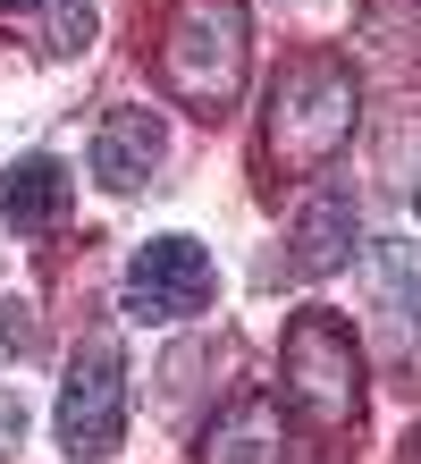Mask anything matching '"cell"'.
Returning <instances> with one entry per match:
<instances>
[{
	"label": "cell",
	"mask_w": 421,
	"mask_h": 464,
	"mask_svg": "<svg viewBox=\"0 0 421 464\" xmlns=\"http://www.w3.org/2000/svg\"><path fill=\"white\" fill-rule=\"evenodd\" d=\"M160 160H168V119L152 111V102H119V111L93 127V178L110 186V195H135Z\"/></svg>",
	"instance_id": "6"
},
{
	"label": "cell",
	"mask_w": 421,
	"mask_h": 464,
	"mask_svg": "<svg viewBox=\"0 0 421 464\" xmlns=\"http://www.w3.org/2000/svg\"><path fill=\"white\" fill-rule=\"evenodd\" d=\"M371 295H379V346L413 363L421 354V245H379L371 254Z\"/></svg>",
	"instance_id": "8"
},
{
	"label": "cell",
	"mask_w": 421,
	"mask_h": 464,
	"mask_svg": "<svg viewBox=\"0 0 421 464\" xmlns=\"http://www.w3.org/2000/svg\"><path fill=\"white\" fill-rule=\"evenodd\" d=\"M354 119H362L354 68L329 60V51H295L270 76V102H262V160L278 178H312L354 144Z\"/></svg>",
	"instance_id": "1"
},
{
	"label": "cell",
	"mask_w": 421,
	"mask_h": 464,
	"mask_svg": "<svg viewBox=\"0 0 421 464\" xmlns=\"http://www.w3.org/2000/svg\"><path fill=\"white\" fill-rule=\"evenodd\" d=\"M43 9V0H0V17H34Z\"/></svg>",
	"instance_id": "14"
},
{
	"label": "cell",
	"mask_w": 421,
	"mask_h": 464,
	"mask_svg": "<svg viewBox=\"0 0 421 464\" xmlns=\"http://www.w3.org/2000/svg\"><path fill=\"white\" fill-rule=\"evenodd\" d=\"M413 211H421V186H413Z\"/></svg>",
	"instance_id": "16"
},
{
	"label": "cell",
	"mask_w": 421,
	"mask_h": 464,
	"mask_svg": "<svg viewBox=\"0 0 421 464\" xmlns=\"http://www.w3.org/2000/svg\"><path fill=\"white\" fill-rule=\"evenodd\" d=\"M278 380H287V405L303 414L312 440H346L362 422V354H354V330L337 321L329 304H303L287 321V346H278Z\"/></svg>",
	"instance_id": "3"
},
{
	"label": "cell",
	"mask_w": 421,
	"mask_h": 464,
	"mask_svg": "<svg viewBox=\"0 0 421 464\" xmlns=\"http://www.w3.org/2000/svg\"><path fill=\"white\" fill-rule=\"evenodd\" d=\"M244 60H253L244 0H177V9H168L160 85H168V102H186L194 119H228V111H236Z\"/></svg>",
	"instance_id": "2"
},
{
	"label": "cell",
	"mask_w": 421,
	"mask_h": 464,
	"mask_svg": "<svg viewBox=\"0 0 421 464\" xmlns=\"http://www.w3.org/2000/svg\"><path fill=\"white\" fill-rule=\"evenodd\" d=\"M17 440H25V397H17V389H0V464L17 456Z\"/></svg>",
	"instance_id": "13"
},
{
	"label": "cell",
	"mask_w": 421,
	"mask_h": 464,
	"mask_svg": "<svg viewBox=\"0 0 421 464\" xmlns=\"http://www.w3.org/2000/svg\"><path fill=\"white\" fill-rule=\"evenodd\" d=\"M34 43H43V60L93 51V0H43V9H34Z\"/></svg>",
	"instance_id": "11"
},
{
	"label": "cell",
	"mask_w": 421,
	"mask_h": 464,
	"mask_svg": "<svg viewBox=\"0 0 421 464\" xmlns=\"http://www.w3.org/2000/svg\"><path fill=\"white\" fill-rule=\"evenodd\" d=\"M397 464H421V430H413V440H405V456H397Z\"/></svg>",
	"instance_id": "15"
},
{
	"label": "cell",
	"mask_w": 421,
	"mask_h": 464,
	"mask_svg": "<svg viewBox=\"0 0 421 464\" xmlns=\"http://www.w3.org/2000/svg\"><path fill=\"white\" fill-rule=\"evenodd\" d=\"M346 228H354V203H312V211H303V245H295V270H337V262H346L354 254V245H346Z\"/></svg>",
	"instance_id": "10"
},
{
	"label": "cell",
	"mask_w": 421,
	"mask_h": 464,
	"mask_svg": "<svg viewBox=\"0 0 421 464\" xmlns=\"http://www.w3.org/2000/svg\"><path fill=\"white\" fill-rule=\"evenodd\" d=\"M194 464H287V422H278V397H228L203 430Z\"/></svg>",
	"instance_id": "7"
},
{
	"label": "cell",
	"mask_w": 421,
	"mask_h": 464,
	"mask_svg": "<svg viewBox=\"0 0 421 464\" xmlns=\"http://www.w3.org/2000/svg\"><path fill=\"white\" fill-rule=\"evenodd\" d=\"M34 346H43V321H34V304L0 295V363H25Z\"/></svg>",
	"instance_id": "12"
},
{
	"label": "cell",
	"mask_w": 421,
	"mask_h": 464,
	"mask_svg": "<svg viewBox=\"0 0 421 464\" xmlns=\"http://www.w3.org/2000/svg\"><path fill=\"white\" fill-rule=\"evenodd\" d=\"M219 295V270H211V245L203 237H152L135 245L127 279H119V304L135 321H152V330H168V321H194Z\"/></svg>",
	"instance_id": "5"
},
{
	"label": "cell",
	"mask_w": 421,
	"mask_h": 464,
	"mask_svg": "<svg viewBox=\"0 0 421 464\" xmlns=\"http://www.w3.org/2000/svg\"><path fill=\"white\" fill-rule=\"evenodd\" d=\"M0 211H9V228L17 237H43V228H60L68 220V169L51 152H25L9 186H0Z\"/></svg>",
	"instance_id": "9"
},
{
	"label": "cell",
	"mask_w": 421,
	"mask_h": 464,
	"mask_svg": "<svg viewBox=\"0 0 421 464\" xmlns=\"http://www.w3.org/2000/svg\"><path fill=\"white\" fill-rule=\"evenodd\" d=\"M127 440V354L110 330H84L60 380V448L68 456H110Z\"/></svg>",
	"instance_id": "4"
}]
</instances>
